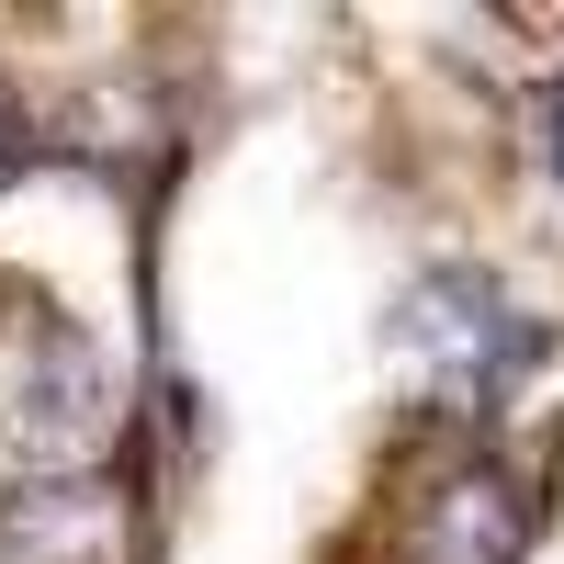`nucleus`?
Wrapping results in <instances>:
<instances>
[{
    "instance_id": "f257e3e1",
    "label": "nucleus",
    "mask_w": 564,
    "mask_h": 564,
    "mask_svg": "<svg viewBox=\"0 0 564 564\" xmlns=\"http://www.w3.org/2000/svg\"><path fill=\"white\" fill-rule=\"evenodd\" d=\"M531 361H542V327L508 305L486 271L441 260V271H417L406 294H395V372L430 406H452V417H486Z\"/></svg>"
},
{
    "instance_id": "f03ea898",
    "label": "nucleus",
    "mask_w": 564,
    "mask_h": 564,
    "mask_svg": "<svg viewBox=\"0 0 564 564\" xmlns=\"http://www.w3.org/2000/svg\"><path fill=\"white\" fill-rule=\"evenodd\" d=\"M102 441V361L79 350V327H57L45 305L0 316V486H45L90 463Z\"/></svg>"
},
{
    "instance_id": "7ed1b4c3",
    "label": "nucleus",
    "mask_w": 564,
    "mask_h": 564,
    "mask_svg": "<svg viewBox=\"0 0 564 564\" xmlns=\"http://www.w3.org/2000/svg\"><path fill=\"white\" fill-rule=\"evenodd\" d=\"M531 553V497L497 463H463L430 486V508L406 520V564H520Z\"/></svg>"
},
{
    "instance_id": "20e7f679",
    "label": "nucleus",
    "mask_w": 564,
    "mask_h": 564,
    "mask_svg": "<svg viewBox=\"0 0 564 564\" xmlns=\"http://www.w3.org/2000/svg\"><path fill=\"white\" fill-rule=\"evenodd\" d=\"M102 497L90 486H34V497H0V564H79L102 542Z\"/></svg>"
},
{
    "instance_id": "39448f33",
    "label": "nucleus",
    "mask_w": 564,
    "mask_h": 564,
    "mask_svg": "<svg viewBox=\"0 0 564 564\" xmlns=\"http://www.w3.org/2000/svg\"><path fill=\"white\" fill-rule=\"evenodd\" d=\"M531 124H542V170L564 181V79H553V90H542V102H531Z\"/></svg>"
}]
</instances>
